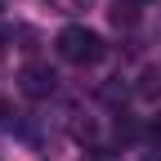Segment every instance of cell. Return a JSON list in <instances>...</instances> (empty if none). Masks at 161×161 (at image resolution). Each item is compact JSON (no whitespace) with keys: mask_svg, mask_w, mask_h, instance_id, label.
I'll list each match as a JSON object with an SVG mask.
<instances>
[{"mask_svg":"<svg viewBox=\"0 0 161 161\" xmlns=\"http://www.w3.org/2000/svg\"><path fill=\"white\" fill-rule=\"evenodd\" d=\"M54 49H58V58H63V63H76V67H94L98 58L108 54L103 36H98L94 27H85V23L63 27V31H58V40H54Z\"/></svg>","mask_w":161,"mask_h":161,"instance_id":"1","label":"cell"},{"mask_svg":"<svg viewBox=\"0 0 161 161\" xmlns=\"http://www.w3.org/2000/svg\"><path fill=\"white\" fill-rule=\"evenodd\" d=\"M18 85H23L27 98H49V94L58 90V72H54L49 63H27L23 72H18Z\"/></svg>","mask_w":161,"mask_h":161,"instance_id":"2","label":"cell"},{"mask_svg":"<svg viewBox=\"0 0 161 161\" xmlns=\"http://www.w3.org/2000/svg\"><path fill=\"white\" fill-rule=\"evenodd\" d=\"M108 18H112V27H134L139 23V5H134V0H116Z\"/></svg>","mask_w":161,"mask_h":161,"instance_id":"3","label":"cell"},{"mask_svg":"<svg viewBox=\"0 0 161 161\" xmlns=\"http://www.w3.org/2000/svg\"><path fill=\"white\" fill-rule=\"evenodd\" d=\"M139 94L143 98H161V67H143L139 72Z\"/></svg>","mask_w":161,"mask_h":161,"instance_id":"4","label":"cell"},{"mask_svg":"<svg viewBox=\"0 0 161 161\" xmlns=\"http://www.w3.org/2000/svg\"><path fill=\"white\" fill-rule=\"evenodd\" d=\"M94 0H49V9L54 14H80V9H90Z\"/></svg>","mask_w":161,"mask_h":161,"instance_id":"5","label":"cell"},{"mask_svg":"<svg viewBox=\"0 0 161 161\" xmlns=\"http://www.w3.org/2000/svg\"><path fill=\"white\" fill-rule=\"evenodd\" d=\"M9 125H14V108L0 98V130H9Z\"/></svg>","mask_w":161,"mask_h":161,"instance_id":"6","label":"cell"},{"mask_svg":"<svg viewBox=\"0 0 161 161\" xmlns=\"http://www.w3.org/2000/svg\"><path fill=\"white\" fill-rule=\"evenodd\" d=\"M134 5H161V0H134Z\"/></svg>","mask_w":161,"mask_h":161,"instance_id":"7","label":"cell"},{"mask_svg":"<svg viewBox=\"0 0 161 161\" xmlns=\"http://www.w3.org/2000/svg\"><path fill=\"white\" fill-rule=\"evenodd\" d=\"M157 31H161V23H157Z\"/></svg>","mask_w":161,"mask_h":161,"instance_id":"8","label":"cell"}]
</instances>
